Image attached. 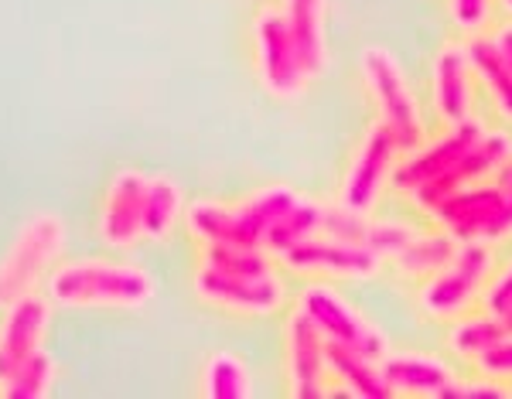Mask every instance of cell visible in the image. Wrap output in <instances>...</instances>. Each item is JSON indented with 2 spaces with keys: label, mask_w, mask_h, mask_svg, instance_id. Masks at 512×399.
Wrapping results in <instances>:
<instances>
[{
  "label": "cell",
  "mask_w": 512,
  "mask_h": 399,
  "mask_svg": "<svg viewBox=\"0 0 512 399\" xmlns=\"http://www.w3.org/2000/svg\"><path fill=\"white\" fill-rule=\"evenodd\" d=\"M492 4L495 0H448V14H451V21L458 31H465V35H478V31L489 28Z\"/></svg>",
  "instance_id": "obj_31"
},
{
  "label": "cell",
  "mask_w": 512,
  "mask_h": 399,
  "mask_svg": "<svg viewBox=\"0 0 512 399\" xmlns=\"http://www.w3.org/2000/svg\"><path fill=\"white\" fill-rule=\"evenodd\" d=\"M158 297V280L140 263L89 260L59 263L48 277V301L76 311H140Z\"/></svg>",
  "instance_id": "obj_1"
},
{
  "label": "cell",
  "mask_w": 512,
  "mask_h": 399,
  "mask_svg": "<svg viewBox=\"0 0 512 399\" xmlns=\"http://www.w3.org/2000/svg\"><path fill=\"white\" fill-rule=\"evenodd\" d=\"M198 266L233 277H263L277 270V260L263 246H205L198 249Z\"/></svg>",
  "instance_id": "obj_28"
},
{
  "label": "cell",
  "mask_w": 512,
  "mask_h": 399,
  "mask_svg": "<svg viewBox=\"0 0 512 399\" xmlns=\"http://www.w3.org/2000/svg\"><path fill=\"white\" fill-rule=\"evenodd\" d=\"M400 157L403 151L396 147L393 133L376 120L366 130V137L359 140L349 168H345L342 188H338V205L362 215H373L383 191L393 185V171L400 164Z\"/></svg>",
  "instance_id": "obj_9"
},
{
  "label": "cell",
  "mask_w": 512,
  "mask_h": 399,
  "mask_svg": "<svg viewBox=\"0 0 512 399\" xmlns=\"http://www.w3.org/2000/svg\"><path fill=\"white\" fill-rule=\"evenodd\" d=\"M198 393L209 399H250L253 396L250 365L236 352H212L202 365V386H198Z\"/></svg>",
  "instance_id": "obj_26"
},
{
  "label": "cell",
  "mask_w": 512,
  "mask_h": 399,
  "mask_svg": "<svg viewBox=\"0 0 512 399\" xmlns=\"http://www.w3.org/2000/svg\"><path fill=\"white\" fill-rule=\"evenodd\" d=\"M297 55L304 58L311 79L328 69V0H284L280 4Z\"/></svg>",
  "instance_id": "obj_18"
},
{
  "label": "cell",
  "mask_w": 512,
  "mask_h": 399,
  "mask_svg": "<svg viewBox=\"0 0 512 399\" xmlns=\"http://www.w3.org/2000/svg\"><path fill=\"white\" fill-rule=\"evenodd\" d=\"M185 188L171 174H151L144 195V239L164 243L185 219Z\"/></svg>",
  "instance_id": "obj_22"
},
{
  "label": "cell",
  "mask_w": 512,
  "mask_h": 399,
  "mask_svg": "<svg viewBox=\"0 0 512 399\" xmlns=\"http://www.w3.org/2000/svg\"><path fill=\"white\" fill-rule=\"evenodd\" d=\"M475 82L478 79L465 41H444L431 65V106L441 127H458V123L472 120Z\"/></svg>",
  "instance_id": "obj_13"
},
{
  "label": "cell",
  "mask_w": 512,
  "mask_h": 399,
  "mask_svg": "<svg viewBox=\"0 0 512 399\" xmlns=\"http://www.w3.org/2000/svg\"><path fill=\"white\" fill-rule=\"evenodd\" d=\"M192 290L205 307L233 318H270L287 304V284L277 270L263 277H233L209 266H195Z\"/></svg>",
  "instance_id": "obj_8"
},
{
  "label": "cell",
  "mask_w": 512,
  "mask_h": 399,
  "mask_svg": "<svg viewBox=\"0 0 512 399\" xmlns=\"http://www.w3.org/2000/svg\"><path fill=\"white\" fill-rule=\"evenodd\" d=\"M468 58H472L475 79L485 86V93L492 96L495 110H499L506 120L512 123V65L506 62V55L499 52L492 35L478 31V35H468Z\"/></svg>",
  "instance_id": "obj_23"
},
{
  "label": "cell",
  "mask_w": 512,
  "mask_h": 399,
  "mask_svg": "<svg viewBox=\"0 0 512 399\" xmlns=\"http://www.w3.org/2000/svg\"><path fill=\"white\" fill-rule=\"evenodd\" d=\"M512 154V137L506 130H485L482 140L461 157L458 164H454L451 171H444L441 178L427 181V185H420L417 191H410V202H414V209L420 215H431L441 209L444 202H448L451 195H458V191L478 185V181H492L495 171L502 168V161Z\"/></svg>",
  "instance_id": "obj_10"
},
{
  "label": "cell",
  "mask_w": 512,
  "mask_h": 399,
  "mask_svg": "<svg viewBox=\"0 0 512 399\" xmlns=\"http://www.w3.org/2000/svg\"><path fill=\"white\" fill-rule=\"evenodd\" d=\"M185 229L188 239L205 246H253L239 222L236 202H222V198H195L185 209Z\"/></svg>",
  "instance_id": "obj_20"
},
{
  "label": "cell",
  "mask_w": 512,
  "mask_h": 399,
  "mask_svg": "<svg viewBox=\"0 0 512 399\" xmlns=\"http://www.w3.org/2000/svg\"><path fill=\"white\" fill-rule=\"evenodd\" d=\"M475 369H478V376H489L495 382L512 386V335H506L502 342H495L485 355H478Z\"/></svg>",
  "instance_id": "obj_33"
},
{
  "label": "cell",
  "mask_w": 512,
  "mask_h": 399,
  "mask_svg": "<svg viewBox=\"0 0 512 399\" xmlns=\"http://www.w3.org/2000/svg\"><path fill=\"white\" fill-rule=\"evenodd\" d=\"M495 185H499V188H509L512 185V154L506 157V161H502V168L499 171H495Z\"/></svg>",
  "instance_id": "obj_36"
},
{
  "label": "cell",
  "mask_w": 512,
  "mask_h": 399,
  "mask_svg": "<svg viewBox=\"0 0 512 399\" xmlns=\"http://www.w3.org/2000/svg\"><path fill=\"white\" fill-rule=\"evenodd\" d=\"M458 246H461L458 239H454L451 232H444L441 226L417 229V236L410 239V246L393 260V270L400 273L403 280L424 284L427 277H434L437 270H444V266L454 260Z\"/></svg>",
  "instance_id": "obj_21"
},
{
  "label": "cell",
  "mask_w": 512,
  "mask_h": 399,
  "mask_svg": "<svg viewBox=\"0 0 512 399\" xmlns=\"http://www.w3.org/2000/svg\"><path fill=\"white\" fill-rule=\"evenodd\" d=\"M492 38H495V45H499V52L506 55V62L512 65V18L506 24H499V28L492 31Z\"/></svg>",
  "instance_id": "obj_35"
},
{
  "label": "cell",
  "mask_w": 512,
  "mask_h": 399,
  "mask_svg": "<svg viewBox=\"0 0 512 399\" xmlns=\"http://www.w3.org/2000/svg\"><path fill=\"white\" fill-rule=\"evenodd\" d=\"M506 191V198H502V209H499V219H495V226L489 232V243H506V239L512 236V185L502 188Z\"/></svg>",
  "instance_id": "obj_34"
},
{
  "label": "cell",
  "mask_w": 512,
  "mask_h": 399,
  "mask_svg": "<svg viewBox=\"0 0 512 399\" xmlns=\"http://www.w3.org/2000/svg\"><path fill=\"white\" fill-rule=\"evenodd\" d=\"M328 393L362 396V399H386L393 396L386 382L383 362L366 352H355L349 345L328 342Z\"/></svg>",
  "instance_id": "obj_17"
},
{
  "label": "cell",
  "mask_w": 512,
  "mask_h": 399,
  "mask_svg": "<svg viewBox=\"0 0 512 399\" xmlns=\"http://www.w3.org/2000/svg\"><path fill=\"white\" fill-rule=\"evenodd\" d=\"M482 311L495 314V318H502V314L512 311V260L506 266H495L492 280L485 284L482 290Z\"/></svg>",
  "instance_id": "obj_32"
},
{
  "label": "cell",
  "mask_w": 512,
  "mask_h": 399,
  "mask_svg": "<svg viewBox=\"0 0 512 399\" xmlns=\"http://www.w3.org/2000/svg\"><path fill=\"white\" fill-rule=\"evenodd\" d=\"M485 130L489 127H485L482 120H475V116L458 123V127H444V137L427 140L414 154L400 157V164H396V171H393V188L410 195V191H417L420 185H427V181L441 178L444 171H451L461 157L472 151Z\"/></svg>",
  "instance_id": "obj_14"
},
{
  "label": "cell",
  "mask_w": 512,
  "mask_h": 399,
  "mask_svg": "<svg viewBox=\"0 0 512 399\" xmlns=\"http://www.w3.org/2000/svg\"><path fill=\"white\" fill-rule=\"evenodd\" d=\"M284 376L294 399L328 396V338L297 304L284 324Z\"/></svg>",
  "instance_id": "obj_11"
},
{
  "label": "cell",
  "mask_w": 512,
  "mask_h": 399,
  "mask_svg": "<svg viewBox=\"0 0 512 399\" xmlns=\"http://www.w3.org/2000/svg\"><path fill=\"white\" fill-rule=\"evenodd\" d=\"M55 376H59V362L52 359L48 348L31 355L28 362L18 365L4 382H0V396L4 399H45L55 389Z\"/></svg>",
  "instance_id": "obj_29"
},
{
  "label": "cell",
  "mask_w": 512,
  "mask_h": 399,
  "mask_svg": "<svg viewBox=\"0 0 512 399\" xmlns=\"http://www.w3.org/2000/svg\"><path fill=\"white\" fill-rule=\"evenodd\" d=\"M151 174L137 168H120L106 185L103 205H99V239L110 249H134L144 243V195Z\"/></svg>",
  "instance_id": "obj_12"
},
{
  "label": "cell",
  "mask_w": 512,
  "mask_h": 399,
  "mask_svg": "<svg viewBox=\"0 0 512 399\" xmlns=\"http://www.w3.org/2000/svg\"><path fill=\"white\" fill-rule=\"evenodd\" d=\"M495 273V246L492 243H461L454 260L420 284V311L431 321H458L482 301V290Z\"/></svg>",
  "instance_id": "obj_4"
},
{
  "label": "cell",
  "mask_w": 512,
  "mask_h": 399,
  "mask_svg": "<svg viewBox=\"0 0 512 399\" xmlns=\"http://www.w3.org/2000/svg\"><path fill=\"white\" fill-rule=\"evenodd\" d=\"M417 236V229L410 222H400V219H373L369 215V226H366V243L373 253L379 256L383 263H393L403 249L410 246V239Z\"/></svg>",
  "instance_id": "obj_30"
},
{
  "label": "cell",
  "mask_w": 512,
  "mask_h": 399,
  "mask_svg": "<svg viewBox=\"0 0 512 399\" xmlns=\"http://www.w3.org/2000/svg\"><path fill=\"white\" fill-rule=\"evenodd\" d=\"M253 72L263 93L280 103H294L311 86V72L297 55L284 11L274 4L260 7L253 18Z\"/></svg>",
  "instance_id": "obj_5"
},
{
  "label": "cell",
  "mask_w": 512,
  "mask_h": 399,
  "mask_svg": "<svg viewBox=\"0 0 512 399\" xmlns=\"http://www.w3.org/2000/svg\"><path fill=\"white\" fill-rule=\"evenodd\" d=\"M495 4H499V7H502V11H506V14H509V18H512V0H495Z\"/></svg>",
  "instance_id": "obj_37"
},
{
  "label": "cell",
  "mask_w": 512,
  "mask_h": 399,
  "mask_svg": "<svg viewBox=\"0 0 512 399\" xmlns=\"http://www.w3.org/2000/svg\"><path fill=\"white\" fill-rule=\"evenodd\" d=\"M386 382H390L393 396H448V389L458 382L448 362L434 359V355H386L383 359Z\"/></svg>",
  "instance_id": "obj_19"
},
{
  "label": "cell",
  "mask_w": 512,
  "mask_h": 399,
  "mask_svg": "<svg viewBox=\"0 0 512 399\" xmlns=\"http://www.w3.org/2000/svg\"><path fill=\"white\" fill-rule=\"evenodd\" d=\"M65 243H69V226L59 212L41 209L21 222L11 246L0 256V311L18 304L21 297L38 294V287L62 263Z\"/></svg>",
  "instance_id": "obj_2"
},
{
  "label": "cell",
  "mask_w": 512,
  "mask_h": 399,
  "mask_svg": "<svg viewBox=\"0 0 512 399\" xmlns=\"http://www.w3.org/2000/svg\"><path fill=\"white\" fill-rule=\"evenodd\" d=\"M359 72L366 82V93L373 99L379 123L393 133L396 147L403 154H414L417 147L427 144V120L417 103V93L410 86L403 65L396 55L383 45H369L359 58Z\"/></svg>",
  "instance_id": "obj_3"
},
{
  "label": "cell",
  "mask_w": 512,
  "mask_h": 399,
  "mask_svg": "<svg viewBox=\"0 0 512 399\" xmlns=\"http://www.w3.org/2000/svg\"><path fill=\"white\" fill-rule=\"evenodd\" d=\"M502 198H506V191L495 185V181H489V185H472L458 191V195H451L431 215V222L441 226L444 232H451L458 243H489V232L495 226V219H499Z\"/></svg>",
  "instance_id": "obj_16"
},
{
  "label": "cell",
  "mask_w": 512,
  "mask_h": 399,
  "mask_svg": "<svg viewBox=\"0 0 512 399\" xmlns=\"http://www.w3.org/2000/svg\"><path fill=\"white\" fill-rule=\"evenodd\" d=\"M509 331L495 314L482 311V314H461L458 321H451V331H448V348L458 359L465 362H475L478 355H485L495 342H502Z\"/></svg>",
  "instance_id": "obj_27"
},
{
  "label": "cell",
  "mask_w": 512,
  "mask_h": 399,
  "mask_svg": "<svg viewBox=\"0 0 512 399\" xmlns=\"http://www.w3.org/2000/svg\"><path fill=\"white\" fill-rule=\"evenodd\" d=\"M297 307L318 324L328 342L349 345L355 352H366L379 362L390 355V338H386L359 307L345 301L335 287H328L325 280H311V284L297 294Z\"/></svg>",
  "instance_id": "obj_6"
},
{
  "label": "cell",
  "mask_w": 512,
  "mask_h": 399,
  "mask_svg": "<svg viewBox=\"0 0 512 399\" xmlns=\"http://www.w3.org/2000/svg\"><path fill=\"white\" fill-rule=\"evenodd\" d=\"M325 212H328V202H318V198H311V195H301L291 209L280 215L277 226L263 236V249L277 260V256L287 253L291 246L318 236V232H325Z\"/></svg>",
  "instance_id": "obj_25"
},
{
  "label": "cell",
  "mask_w": 512,
  "mask_h": 399,
  "mask_svg": "<svg viewBox=\"0 0 512 399\" xmlns=\"http://www.w3.org/2000/svg\"><path fill=\"white\" fill-rule=\"evenodd\" d=\"M301 198V191L291 185H263L250 191L246 198L236 202L239 222H243V232L253 246H263V236L277 226V219L284 215L291 205Z\"/></svg>",
  "instance_id": "obj_24"
},
{
  "label": "cell",
  "mask_w": 512,
  "mask_h": 399,
  "mask_svg": "<svg viewBox=\"0 0 512 399\" xmlns=\"http://www.w3.org/2000/svg\"><path fill=\"white\" fill-rule=\"evenodd\" d=\"M52 307L55 304L45 294L21 297L18 304L4 307V321H0V382L45 348L48 331H52Z\"/></svg>",
  "instance_id": "obj_15"
},
{
  "label": "cell",
  "mask_w": 512,
  "mask_h": 399,
  "mask_svg": "<svg viewBox=\"0 0 512 399\" xmlns=\"http://www.w3.org/2000/svg\"><path fill=\"white\" fill-rule=\"evenodd\" d=\"M277 266L304 280H373L383 270V260L366 243L318 232L280 253Z\"/></svg>",
  "instance_id": "obj_7"
}]
</instances>
